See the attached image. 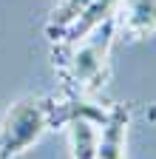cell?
Segmentation results:
<instances>
[{"label":"cell","instance_id":"cell-1","mask_svg":"<svg viewBox=\"0 0 156 159\" xmlns=\"http://www.w3.org/2000/svg\"><path fill=\"white\" fill-rule=\"evenodd\" d=\"M116 34V17L105 20L102 26H96L88 37L68 48L54 51V68L60 71L65 91L74 94H96L105 80H108V51Z\"/></svg>","mask_w":156,"mask_h":159},{"label":"cell","instance_id":"cell-3","mask_svg":"<svg viewBox=\"0 0 156 159\" xmlns=\"http://www.w3.org/2000/svg\"><path fill=\"white\" fill-rule=\"evenodd\" d=\"M116 29L128 40H142L156 31V0H125L116 14Z\"/></svg>","mask_w":156,"mask_h":159},{"label":"cell","instance_id":"cell-5","mask_svg":"<svg viewBox=\"0 0 156 159\" xmlns=\"http://www.w3.org/2000/svg\"><path fill=\"white\" fill-rule=\"evenodd\" d=\"M145 116H148V122H156V102H153V105H148Z\"/></svg>","mask_w":156,"mask_h":159},{"label":"cell","instance_id":"cell-2","mask_svg":"<svg viewBox=\"0 0 156 159\" xmlns=\"http://www.w3.org/2000/svg\"><path fill=\"white\" fill-rule=\"evenodd\" d=\"M54 128V108L48 97H23L6 111L0 122V159H14L29 151L46 131Z\"/></svg>","mask_w":156,"mask_h":159},{"label":"cell","instance_id":"cell-4","mask_svg":"<svg viewBox=\"0 0 156 159\" xmlns=\"http://www.w3.org/2000/svg\"><path fill=\"white\" fill-rule=\"evenodd\" d=\"M65 128H68L71 156L74 159H100V153H96L100 122H94V119H88V116H80V119H71Z\"/></svg>","mask_w":156,"mask_h":159}]
</instances>
